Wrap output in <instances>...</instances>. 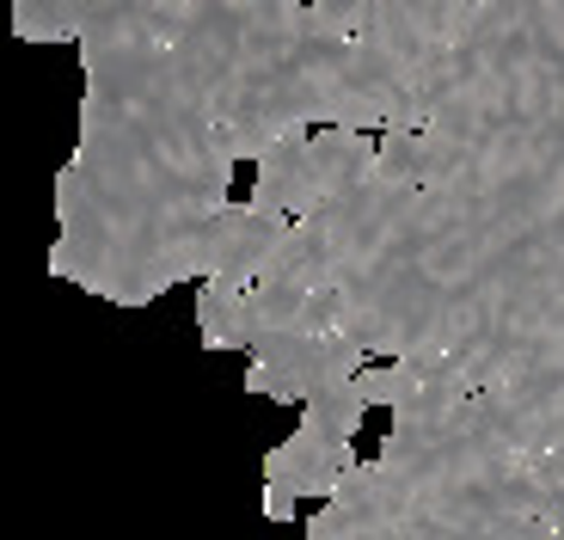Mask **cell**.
Returning a JSON list of instances; mask_svg holds the SVG:
<instances>
[{"instance_id":"9c48e42d","label":"cell","mask_w":564,"mask_h":540,"mask_svg":"<svg viewBox=\"0 0 564 540\" xmlns=\"http://www.w3.org/2000/svg\"><path fill=\"white\" fill-rule=\"evenodd\" d=\"M344 528H350V522H344L338 504H319V510L307 516V540H344Z\"/></svg>"},{"instance_id":"30bf717a","label":"cell","mask_w":564,"mask_h":540,"mask_svg":"<svg viewBox=\"0 0 564 540\" xmlns=\"http://www.w3.org/2000/svg\"><path fill=\"white\" fill-rule=\"evenodd\" d=\"M295 510H301V498L289 492V485H264V516L270 522H295Z\"/></svg>"},{"instance_id":"3957f363","label":"cell","mask_w":564,"mask_h":540,"mask_svg":"<svg viewBox=\"0 0 564 540\" xmlns=\"http://www.w3.org/2000/svg\"><path fill=\"white\" fill-rule=\"evenodd\" d=\"M289 234H295L289 215L258 209V203H227V215L215 222V240H209V277H234V283L258 289L264 270L276 264V252L289 246Z\"/></svg>"},{"instance_id":"52a82bcc","label":"cell","mask_w":564,"mask_h":540,"mask_svg":"<svg viewBox=\"0 0 564 540\" xmlns=\"http://www.w3.org/2000/svg\"><path fill=\"white\" fill-rule=\"evenodd\" d=\"M375 412L362 393V381H338V387H325V393H313L307 406H301V424L325 430V436H338V442H356V430H362V418Z\"/></svg>"},{"instance_id":"7a4b0ae2","label":"cell","mask_w":564,"mask_h":540,"mask_svg":"<svg viewBox=\"0 0 564 540\" xmlns=\"http://www.w3.org/2000/svg\"><path fill=\"white\" fill-rule=\"evenodd\" d=\"M368 369L362 338L350 332H332V338H307V332H276V338L252 344V369H246V387L276 406H307L313 393L338 381H356Z\"/></svg>"},{"instance_id":"6da1fadb","label":"cell","mask_w":564,"mask_h":540,"mask_svg":"<svg viewBox=\"0 0 564 540\" xmlns=\"http://www.w3.org/2000/svg\"><path fill=\"white\" fill-rule=\"evenodd\" d=\"M375 154H381V142L375 136H356V129H301L282 148H270V160L258 166V185L246 203L276 209L289 222H313V215L332 209L350 185H362Z\"/></svg>"},{"instance_id":"8992f818","label":"cell","mask_w":564,"mask_h":540,"mask_svg":"<svg viewBox=\"0 0 564 540\" xmlns=\"http://www.w3.org/2000/svg\"><path fill=\"white\" fill-rule=\"evenodd\" d=\"M99 0H19L13 7V31L37 43H80L93 31Z\"/></svg>"},{"instance_id":"277c9868","label":"cell","mask_w":564,"mask_h":540,"mask_svg":"<svg viewBox=\"0 0 564 540\" xmlns=\"http://www.w3.org/2000/svg\"><path fill=\"white\" fill-rule=\"evenodd\" d=\"M356 442H338V436H325V430H313V424H301L289 442H276L264 455V485H289L295 498H319V504H332L338 498V485H344V473L356 467Z\"/></svg>"},{"instance_id":"ba28073f","label":"cell","mask_w":564,"mask_h":540,"mask_svg":"<svg viewBox=\"0 0 564 540\" xmlns=\"http://www.w3.org/2000/svg\"><path fill=\"white\" fill-rule=\"evenodd\" d=\"M356 381H362V393H368V406H387V412H393V369H375V363H368L362 375H356Z\"/></svg>"},{"instance_id":"5b68a950","label":"cell","mask_w":564,"mask_h":540,"mask_svg":"<svg viewBox=\"0 0 564 540\" xmlns=\"http://www.w3.org/2000/svg\"><path fill=\"white\" fill-rule=\"evenodd\" d=\"M252 289L234 283V277H209L197 289V332H203V350L221 356V350H252Z\"/></svg>"}]
</instances>
